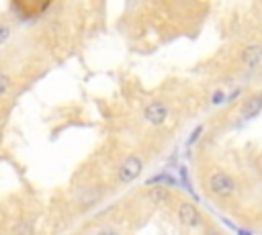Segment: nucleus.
Masks as SVG:
<instances>
[{
  "instance_id": "obj_13",
  "label": "nucleus",
  "mask_w": 262,
  "mask_h": 235,
  "mask_svg": "<svg viewBox=\"0 0 262 235\" xmlns=\"http://www.w3.org/2000/svg\"><path fill=\"white\" fill-rule=\"evenodd\" d=\"M205 235H221V233H219L217 229H213V227H209V229L205 231Z\"/></svg>"
},
{
  "instance_id": "obj_12",
  "label": "nucleus",
  "mask_w": 262,
  "mask_h": 235,
  "mask_svg": "<svg viewBox=\"0 0 262 235\" xmlns=\"http://www.w3.org/2000/svg\"><path fill=\"white\" fill-rule=\"evenodd\" d=\"M96 235H119L117 231H113V229H102V231H98Z\"/></svg>"
},
{
  "instance_id": "obj_3",
  "label": "nucleus",
  "mask_w": 262,
  "mask_h": 235,
  "mask_svg": "<svg viewBox=\"0 0 262 235\" xmlns=\"http://www.w3.org/2000/svg\"><path fill=\"white\" fill-rule=\"evenodd\" d=\"M176 219L186 229H196L203 225V215L192 202H180L176 208Z\"/></svg>"
},
{
  "instance_id": "obj_9",
  "label": "nucleus",
  "mask_w": 262,
  "mask_h": 235,
  "mask_svg": "<svg viewBox=\"0 0 262 235\" xmlns=\"http://www.w3.org/2000/svg\"><path fill=\"white\" fill-rule=\"evenodd\" d=\"M12 235H35V229H33V225L29 221H20V223L14 225Z\"/></svg>"
},
{
  "instance_id": "obj_11",
  "label": "nucleus",
  "mask_w": 262,
  "mask_h": 235,
  "mask_svg": "<svg viewBox=\"0 0 262 235\" xmlns=\"http://www.w3.org/2000/svg\"><path fill=\"white\" fill-rule=\"evenodd\" d=\"M10 35H12V27L8 22H0V45L6 43L10 39Z\"/></svg>"
},
{
  "instance_id": "obj_6",
  "label": "nucleus",
  "mask_w": 262,
  "mask_h": 235,
  "mask_svg": "<svg viewBox=\"0 0 262 235\" xmlns=\"http://www.w3.org/2000/svg\"><path fill=\"white\" fill-rule=\"evenodd\" d=\"M260 110H262V92H254L252 96L246 98V102L242 106V114L250 119V116H256Z\"/></svg>"
},
{
  "instance_id": "obj_10",
  "label": "nucleus",
  "mask_w": 262,
  "mask_h": 235,
  "mask_svg": "<svg viewBox=\"0 0 262 235\" xmlns=\"http://www.w3.org/2000/svg\"><path fill=\"white\" fill-rule=\"evenodd\" d=\"M10 88H12V80H10V76L0 72V98H2L4 94H8Z\"/></svg>"
},
{
  "instance_id": "obj_7",
  "label": "nucleus",
  "mask_w": 262,
  "mask_h": 235,
  "mask_svg": "<svg viewBox=\"0 0 262 235\" xmlns=\"http://www.w3.org/2000/svg\"><path fill=\"white\" fill-rule=\"evenodd\" d=\"M100 198V188H86L80 196H78V202L82 206H90L92 202H96Z\"/></svg>"
},
{
  "instance_id": "obj_8",
  "label": "nucleus",
  "mask_w": 262,
  "mask_h": 235,
  "mask_svg": "<svg viewBox=\"0 0 262 235\" xmlns=\"http://www.w3.org/2000/svg\"><path fill=\"white\" fill-rule=\"evenodd\" d=\"M147 196H149L151 202H168L170 192H168L166 188H151V190L147 192Z\"/></svg>"
},
{
  "instance_id": "obj_5",
  "label": "nucleus",
  "mask_w": 262,
  "mask_h": 235,
  "mask_svg": "<svg viewBox=\"0 0 262 235\" xmlns=\"http://www.w3.org/2000/svg\"><path fill=\"white\" fill-rule=\"evenodd\" d=\"M260 59H262V45L260 43H252V45L244 47V51H242V63L246 67H252L254 69L260 63Z\"/></svg>"
},
{
  "instance_id": "obj_2",
  "label": "nucleus",
  "mask_w": 262,
  "mask_h": 235,
  "mask_svg": "<svg viewBox=\"0 0 262 235\" xmlns=\"http://www.w3.org/2000/svg\"><path fill=\"white\" fill-rule=\"evenodd\" d=\"M141 172H143V159H141L139 155H127V157L121 161L117 176H119V182L129 184V182H133V180H137V178L141 176Z\"/></svg>"
},
{
  "instance_id": "obj_4",
  "label": "nucleus",
  "mask_w": 262,
  "mask_h": 235,
  "mask_svg": "<svg viewBox=\"0 0 262 235\" xmlns=\"http://www.w3.org/2000/svg\"><path fill=\"white\" fill-rule=\"evenodd\" d=\"M168 116H170V108H168L166 102L154 100V102L145 104V108H143V119H145L149 125H154V127L164 125V123L168 121Z\"/></svg>"
},
{
  "instance_id": "obj_1",
  "label": "nucleus",
  "mask_w": 262,
  "mask_h": 235,
  "mask_svg": "<svg viewBox=\"0 0 262 235\" xmlns=\"http://www.w3.org/2000/svg\"><path fill=\"white\" fill-rule=\"evenodd\" d=\"M207 188H209L211 194H215L219 198H225V196H231L235 192V180L227 172L217 170L207 178Z\"/></svg>"
}]
</instances>
